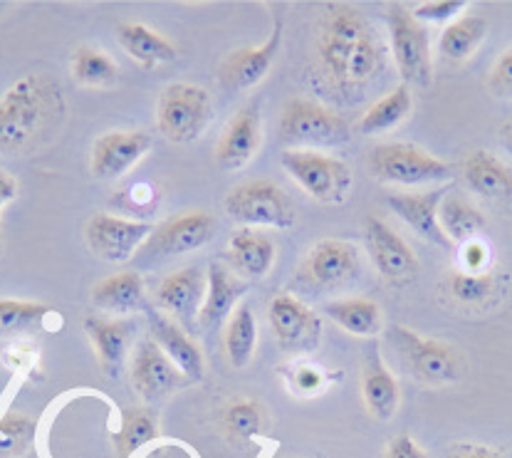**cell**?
Segmentation results:
<instances>
[{
    "label": "cell",
    "instance_id": "1",
    "mask_svg": "<svg viewBox=\"0 0 512 458\" xmlns=\"http://www.w3.org/2000/svg\"><path fill=\"white\" fill-rule=\"evenodd\" d=\"M315 57L322 82L344 100L372 85L384 65L374 28L362 10L347 3L325 8L317 30Z\"/></svg>",
    "mask_w": 512,
    "mask_h": 458
},
{
    "label": "cell",
    "instance_id": "2",
    "mask_svg": "<svg viewBox=\"0 0 512 458\" xmlns=\"http://www.w3.org/2000/svg\"><path fill=\"white\" fill-rule=\"evenodd\" d=\"M65 114L60 85L43 72H28L0 97V154L35 147Z\"/></svg>",
    "mask_w": 512,
    "mask_h": 458
},
{
    "label": "cell",
    "instance_id": "3",
    "mask_svg": "<svg viewBox=\"0 0 512 458\" xmlns=\"http://www.w3.org/2000/svg\"><path fill=\"white\" fill-rule=\"evenodd\" d=\"M278 132L282 142L307 152L342 147L349 142V124L325 104L307 97H295L282 107Z\"/></svg>",
    "mask_w": 512,
    "mask_h": 458
},
{
    "label": "cell",
    "instance_id": "4",
    "mask_svg": "<svg viewBox=\"0 0 512 458\" xmlns=\"http://www.w3.org/2000/svg\"><path fill=\"white\" fill-rule=\"evenodd\" d=\"M369 169L379 181L396 186L441 184L453 176V166L436 159L421 147L404 142L379 144L369 154Z\"/></svg>",
    "mask_w": 512,
    "mask_h": 458
},
{
    "label": "cell",
    "instance_id": "5",
    "mask_svg": "<svg viewBox=\"0 0 512 458\" xmlns=\"http://www.w3.org/2000/svg\"><path fill=\"white\" fill-rule=\"evenodd\" d=\"M391 342L401 359L409 364L411 374L423 384H451L466 374L468 364L461 352L446 342L428 340L409 327H391Z\"/></svg>",
    "mask_w": 512,
    "mask_h": 458
},
{
    "label": "cell",
    "instance_id": "6",
    "mask_svg": "<svg viewBox=\"0 0 512 458\" xmlns=\"http://www.w3.org/2000/svg\"><path fill=\"white\" fill-rule=\"evenodd\" d=\"M213 102L198 85H169L156 104V127L176 144H191L211 122Z\"/></svg>",
    "mask_w": 512,
    "mask_h": 458
},
{
    "label": "cell",
    "instance_id": "7",
    "mask_svg": "<svg viewBox=\"0 0 512 458\" xmlns=\"http://www.w3.org/2000/svg\"><path fill=\"white\" fill-rule=\"evenodd\" d=\"M386 25H389L391 55H394L399 75L404 85L428 87L433 80L431 48H428L426 28L414 18L411 10L394 3L386 10Z\"/></svg>",
    "mask_w": 512,
    "mask_h": 458
},
{
    "label": "cell",
    "instance_id": "8",
    "mask_svg": "<svg viewBox=\"0 0 512 458\" xmlns=\"http://www.w3.org/2000/svg\"><path fill=\"white\" fill-rule=\"evenodd\" d=\"M280 164L320 204H342L352 189V169L334 156L295 149L282 154Z\"/></svg>",
    "mask_w": 512,
    "mask_h": 458
},
{
    "label": "cell",
    "instance_id": "9",
    "mask_svg": "<svg viewBox=\"0 0 512 458\" xmlns=\"http://www.w3.org/2000/svg\"><path fill=\"white\" fill-rule=\"evenodd\" d=\"M226 211L243 226H265L285 231L295 223V208L285 191L273 181L255 179L235 186L226 196Z\"/></svg>",
    "mask_w": 512,
    "mask_h": 458
},
{
    "label": "cell",
    "instance_id": "10",
    "mask_svg": "<svg viewBox=\"0 0 512 458\" xmlns=\"http://www.w3.org/2000/svg\"><path fill=\"white\" fill-rule=\"evenodd\" d=\"M151 233H154V226L149 223L129 221V218L109 216V213H94L85 228L90 251L109 263H124L132 258L141 243L149 241Z\"/></svg>",
    "mask_w": 512,
    "mask_h": 458
},
{
    "label": "cell",
    "instance_id": "11",
    "mask_svg": "<svg viewBox=\"0 0 512 458\" xmlns=\"http://www.w3.org/2000/svg\"><path fill=\"white\" fill-rule=\"evenodd\" d=\"M270 325L282 350L292 355L315 352L322 340L320 317L292 295H278L270 303Z\"/></svg>",
    "mask_w": 512,
    "mask_h": 458
},
{
    "label": "cell",
    "instance_id": "12",
    "mask_svg": "<svg viewBox=\"0 0 512 458\" xmlns=\"http://www.w3.org/2000/svg\"><path fill=\"white\" fill-rule=\"evenodd\" d=\"M213 233H216V218L211 213H181V216L154 228L151 238L146 241V251L151 255H161V258L186 255L206 246Z\"/></svg>",
    "mask_w": 512,
    "mask_h": 458
},
{
    "label": "cell",
    "instance_id": "13",
    "mask_svg": "<svg viewBox=\"0 0 512 458\" xmlns=\"http://www.w3.org/2000/svg\"><path fill=\"white\" fill-rule=\"evenodd\" d=\"M151 149V137L139 129H114V132L102 134L92 147V174L97 179L112 181L127 174L129 169L137 166L139 159H144Z\"/></svg>",
    "mask_w": 512,
    "mask_h": 458
},
{
    "label": "cell",
    "instance_id": "14",
    "mask_svg": "<svg viewBox=\"0 0 512 458\" xmlns=\"http://www.w3.org/2000/svg\"><path fill=\"white\" fill-rule=\"evenodd\" d=\"M174 362L154 340H141L132 357V384L144 402H159L169 397L184 382Z\"/></svg>",
    "mask_w": 512,
    "mask_h": 458
},
{
    "label": "cell",
    "instance_id": "15",
    "mask_svg": "<svg viewBox=\"0 0 512 458\" xmlns=\"http://www.w3.org/2000/svg\"><path fill=\"white\" fill-rule=\"evenodd\" d=\"M364 238H367V251L372 255L376 270L386 280H406L414 278L419 270V260L409 243L381 218L369 216L364 223Z\"/></svg>",
    "mask_w": 512,
    "mask_h": 458
},
{
    "label": "cell",
    "instance_id": "16",
    "mask_svg": "<svg viewBox=\"0 0 512 458\" xmlns=\"http://www.w3.org/2000/svg\"><path fill=\"white\" fill-rule=\"evenodd\" d=\"M282 48V23L275 20V28L270 38L258 48H240L233 50L221 65V85L226 90L243 92L248 87L258 85L273 67L275 57L280 55Z\"/></svg>",
    "mask_w": 512,
    "mask_h": 458
},
{
    "label": "cell",
    "instance_id": "17",
    "mask_svg": "<svg viewBox=\"0 0 512 458\" xmlns=\"http://www.w3.org/2000/svg\"><path fill=\"white\" fill-rule=\"evenodd\" d=\"M359 273V253L352 243L327 241L315 243L307 253L305 263H302V275L310 280L312 285L320 288H339L347 285L349 280L357 278Z\"/></svg>",
    "mask_w": 512,
    "mask_h": 458
},
{
    "label": "cell",
    "instance_id": "18",
    "mask_svg": "<svg viewBox=\"0 0 512 458\" xmlns=\"http://www.w3.org/2000/svg\"><path fill=\"white\" fill-rule=\"evenodd\" d=\"M260 147L258 102H250L233 114L216 147V164L221 171H238L253 159Z\"/></svg>",
    "mask_w": 512,
    "mask_h": 458
},
{
    "label": "cell",
    "instance_id": "19",
    "mask_svg": "<svg viewBox=\"0 0 512 458\" xmlns=\"http://www.w3.org/2000/svg\"><path fill=\"white\" fill-rule=\"evenodd\" d=\"M463 179L480 199L512 213V169L498 156L485 149L470 152L463 161Z\"/></svg>",
    "mask_w": 512,
    "mask_h": 458
},
{
    "label": "cell",
    "instance_id": "20",
    "mask_svg": "<svg viewBox=\"0 0 512 458\" xmlns=\"http://www.w3.org/2000/svg\"><path fill=\"white\" fill-rule=\"evenodd\" d=\"M446 199V191L433 189V191H421V194H391L386 196V204L391 211L401 218L404 223H409L421 238H426L428 243L441 248H451L453 243L448 241V236L443 233L441 223H438V208L441 201Z\"/></svg>",
    "mask_w": 512,
    "mask_h": 458
},
{
    "label": "cell",
    "instance_id": "21",
    "mask_svg": "<svg viewBox=\"0 0 512 458\" xmlns=\"http://www.w3.org/2000/svg\"><path fill=\"white\" fill-rule=\"evenodd\" d=\"M132 320H104V317H87L85 330L90 335L99 364L109 379H119L127 369L129 345L134 335Z\"/></svg>",
    "mask_w": 512,
    "mask_h": 458
},
{
    "label": "cell",
    "instance_id": "22",
    "mask_svg": "<svg viewBox=\"0 0 512 458\" xmlns=\"http://www.w3.org/2000/svg\"><path fill=\"white\" fill-rule=\"evenodd\" d=\"M208 278L201 268H184L179 273H171L169 278L161 280L156 288V305L161 310L179 317L184 325H191L203 307V293H206Z\"/></svg>",
    "mask_w": 512,
    "mask_h": 458
},
{
    "label": "cell",
    "instance_id": "23",
    "mask_svg": "<svg viewBox=\"0 0 512 458\" xmlns=\"http://www.w3.org/2000/svg\"><path fill=\"white\" fill-rule=\"evenodd\" d=\"M151 335H154V342L166 352V357L179 367V372L184 374L188 382H196V379L203 377V369H206V362H203V352L198 350L196 342L176 325L174 320L161 315H151Z\"/></svg>",
    "mask_w": 512,
    "mask_h": 458
},
{
    "label": "cell",
    "instance_id": "24",
    "mask_svg": "<svg viewBox=\"0 0 512 458\" xmlns=\"http://www.w3.org/2000/svg\"><path fill=\"white\" fill-rule=\"evenodd\" d=\"M243 295V283L221 263L208 265V295L203 300L198 325L213 332L235 312V303Z\"/></svg>",
    "mask_w": 512,
    "mask_h": 458
},
{
    "label": "cell",
    "instance_id": "25",
    "mask_svg": "<svg viewBox=\"0 0 512 458\" xmlns=\"http://www.w3.org/2000/svg\"><path fill=\"white\" fill-rule=\"evenodd\" d=\"M362 394L364 404H367L369 414L379 421L394 419L396 409H399L401 392L399 384H396L394 374L384 367L379 357H372L364 367V379H362Z\"/></svg>",
    "mask_w": 512,
    "mask_h": 458
},
{
    "label": "cell",
    "instance_id": "26",
    "mask_svg": "<svg viewBox=\"0 0 512 458\" xmlns=\"http://www.w3.org/2000/svg\"><path fill=\"white\" fill-rule=\"evenodd\" d=\"M275 260V243L268 236L255 231H238L231 238L228 246V263L233 265L238 273L248 275V278H263L270 273Z\"/></svg>",
    "mask_w": 512,
    "mask_h": 458
},
{
    "label": "cell",
    "instance_id": "27",
    "mask_svg": "<svg viewBox=\"0 0 512 458\" xmlns=\"http://www.w3.org/2000/svg\"><path fill=\"white\" fill-rule=\"evenodd\" d=\"M119 45L129 52V57L139 62L141 67H156L164 62L176 60L174 43L159 35L156 30L146 28L141 23H122L117 28Z\"/></svg>",
    "mask_w": 512,
    "mask_h": 458
},
{
    "label": "cell",
    "instance_id": "28",
    "mask_svg": "<svg viewBox=\"0 0 512 458\" xmlns=\"http://www.w3.org/2000/svg\"><path fill=\"white\" fill-rule=\"evenodd\" d=\"M438 223H441L443 233L448 236L451 243H468L475 241L480 233L485 231L488 221H485L483 211L473 206L470 201L461 199V196H446L438 208Z\"/></svg>",
    "mask_w": 512,
    "mask_h": 458
},
{
    "label": "cell",
    "instance_id": "29",
    "mask_svg": "<svg viewBox=\"0 0 512 458\" xmlns=\"http://www.w3.org/2000/svg\"><path fill=\"white\" fill-rule=\"evenodd\" d=\"M488 35V20L480 15H461L446 25V30L438 38V52L443 60L463 62L480 48V43Z\"/></svg>",
    "mask_w": 512,
    "mask_h": 458
},
{
    "label": "cell",
    "instance_id": "30",
    "mask_svg": "<svg viewBox=\"0 0 512 458\" xmlns=\"http://www.w3.org/2000/svg\"><path fill=\"white\" fill-rule=\"evenodd\" d=\"M141 298H144V283H141V275L132 273V270L112 275V278L94 285L92 290V303L94 307H99V310H137L141 305Z\"/></svg>",
    "mask_w": 512,
    "mask_h": 458
},
{
    "label": "cell",
    "instance_id": "31",
    "mask_svg": "<svg viewBox=\"0 0 512 458\" xmlns=\"http://www.w3.org/2000/svg\"><path fill=\"white\" fill-rule=\"evenodd\" d=\"M325 315L349 335L374 337L381 330V312L374 300L352 298L325 305Z\"/></svg>",
    "mask_w": 512,
    "mask_h": 458
},
{
    "label": "cell",
    "instance_id": "32",
    "mask_svg": "<svg viewBox=\"0 0 512 458\" xmlns=\"http://www.w3.org/2000/svg\"><path fill=\"white\" fill-rule=\"evenodd\" d=\"M414 100H411L409 85L401 82L399 87L389 92L386 97H381L379 102H374L369 107V112L359 119V132L364 134H381L389 132V129L399 127L406 117H409Z\"/></svg>",
    "mask_w": 512,
    "mask_h": 458
},
{
    "label": "cell",
    "instance_id": "33",
    "mask_svg": "<svg viewBox=\"0 0 512 458\" xmlns=\"http://www.w3.org/2000/svg\"><path fill=\"white\" fill-rule=\"evenodd\" d=\"M263 409L253 399H235L221 411L223 436L233 446H245L263 431Z\"/></svg>",
    "mask_w": 512,
    "mask_h": 458
},
{
    "label": "cell",
    "instance_id": "34",
    "mask_svg": "<svg viewBox=\"0 0 512 458\" xmlns=\"http://www.w3.org/2000/svg\"><path fill=\"white\" fill-rule=\"evenodd\" d=\"M255 342H258V325H255L253 307L248 303L235 307L226 327V355L235 369H243L253 359Z\"/></svg>",
    "mask_w": 512,
    "mask_h": 458
},
{
    "label": "cell",
    "instance_id": "35",
    "mask_svg": "<svg viewBox=\"0 0 512 458\" xmlns=\"http://www.w3.org/2000/svg\"><path fill=\"white\" fill-rule=\"evenodd\" d=\"M52 307L33 300L0 298V337H18L38 332Z\"/></svg>",
    "mask_w": 512,
    "mask_h": 458
},
{
    "label": "cell",
    "instance_id": "36",
    "mask_svg": "<svg viewBox=\"0 0 512 458\" xmlns=\"http://www.w3.org/2000/svg\"><path fill=\"white\" fill-rule=\"evenodd\" d=\"M159 436V426L151 411L146 409H127L122 414V424L114 434V446H117L119 456L132 458L139 449L149 446L151 441Z\"/></svg>",
    "mask_w": 512,
    "mask_h": 458
},
{
    "label": "cell",
    "instance_id": "37",
    "mask_svg": "<svg viewBox=\"0 0 512 458\" xmlns=\"http://www.w3.org/2000/svg\"><path fill=\"white\" fill-rule=\"evenodd\" d=\"M72 75L85 87H112L119 80V67L102 50L82 45L72 55Z\"/></svg>",
    "mask_w": 512,
    "mask_h": 458
},
{
    "label": "cell",
    "instance_id": "38",
    "mask_svg": "<svg viewBox=\"0 0 512 458\" xmlns=\"http://www.w3.org/2000/svg\"><path fill=\"white\" fill-rule=\"evenodd\" d=\"M448 293L456 303L468 307L488 305L498 293V278L490 270L483 273H468V270H453L446 280Z\"/></svg>",
    "mask_w": 512,
    "mask_h": 458
},
{
    "label": "cell",
    "instance_id": "39",
    "mask_svg": "<svg viewBox=\"0 0 512 458\" xmlns=\"http://www.w3.org/2000/svg\"><path fill=\"white\" fill-rule=\"evenodd\" d=\"M488 87L495 97H505L512 100V48H508L503 55L495 60L493 70H490Z\"/></svg>",
    "mask_w": 512,
    "mask_h": 458
},
{
    "label": "cell",
    "instance_id": "40",
    "mask_svg": "<svg viewBox=\"0 0 512 458\" xmlns=\"http://www.w3.org/2000/svg\"><path fill=\"white\" fill-rule=\"evenodd\" d=\"M468 8V3L463 0H436V3H423L414 10V18L419 20H431V23H446L453 20L458 13Z\"/></svg>",
    "mask_w": 512,
    "mask_h": 458
},
{
    "label": "cell",
    "instance_id": "41",
    "mask_svg": "<svg viewBox=\"0 0 512 458\" xmlns=\"http://www.w3.org/2000/svg\"><path fill=\"white\" fill-rule=\"evenodd\" d=\"M0 434L30 446V441H33V434H35V421L30 419V416L18 414V411H8V414L0 419Z\"/></svg>",
    "mask_w": 512,
    "mask_h": 458
},
{
    "label": "cell",
    "instance_id": "42",
    "mask_svg": "<svg viewBox=\"0 0 512 458\" xmlns=\"http://www.w3.org/2000/svg\"><path fill=\"white\" fill-rule=\"evenodd\" d=\"M488 255V246L480 238L463 243V270H468V273H483L485 265H488Z\"/></svg>",
    "mask_w": 512,
    "mask_h": 458
},
{
    "label": "cell",
    "instance_id": "43",
    "mask_svg": "<svg viewBox=\"0 0 512 458\" xmlns=\"http://www.w3.org/2000/svg\"><path fill=\"white\" fill-rule=\"evenodd\" d=\"M322 384H325V377H322V372H317L315 367H300L292 374V387L302 394L320 392Z\"/></svg>",
    "mask_w": 512,
    "mask_h": 458
},
{
    "label": "cell",
    "instance_id": "44",
    "mask_svg": "<svg viewBox=\"0 0 512 458\" xmlns=\"http://www.w3.org/2000/svg\"><path fill=\"white\" fill-rule=\"evenodd\" d=\"M384 458H428V454L421 449L419 444H416L414 439H411V436L401 434V436H396L389 446H386Z\"/></svg>",
    "mask_w": 512,
    "mask_h": 458
},
{
    "label": "cell",
    "instance_id": "45",
    "mask_svg": "<svg viewBox=\"0 0 512 458\" xmlns=\"http://www.w3.org/2000/svg\"><path fill=\"white\" fill-rule=\"evenodd\" d=\"M446 458H505V454L485 444H456Z\"/></svg>",
    "mask_w": 512,
    "mask_h": 458
},
{
    "label": "cell",
    "instance_id": "46",
    "mask_svg": "<svg viewBox=\"0 0 512 458\" xmlns=\"http://www.w3.org/2000/svg\"><path fill=\"white\" fill-rule=\"evenodd\" d=\"M18 191V181H15L8 171L0 169V213H3V208L8 206L10 201H15ZM0 251H3V236H0Z\"/></svg>",
    "mask_w": 512,
    "mask_h": 458
},
{
    "label": "cell",
    "instance_id": "47",
    "mask_svg": "<svg viewBox=\"0 0 512 458\" xmlns=\"http://www.w3.org/2000/svg\"><path fill=\"white\" fill-rule=\"evenodd\" d=\"M25 449H28V444H20V441L0 434V458H18L25 454Z\"/></svg>",
    "mask_w": 512,
    "mask_h": 458
},
{
    "label": "cell",
    "instance_id": "48",
    "mask_svg": "<svg viewBox=\"0 0 512 458\" xmlns=\"http://www.w3.org/2000/svg\"><path fill=\"white\" fill-rule=\"evenodd\" d=\"M500 142H503V147L512 154V119H508V122L500 127Z\"/></svg>",
    "mask_w": 512,
    "mask_h": 458
}]
</instances>
